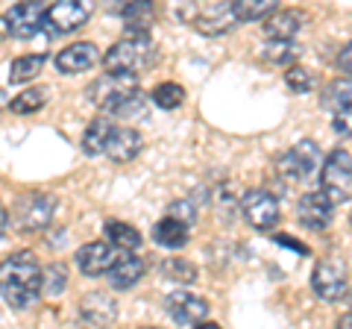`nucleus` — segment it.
Returning a JSON list of instances; mask_svg holds the SVG:
<instances>
[{
  "label": "nucleus",
  "instance_id": "1",
  "mask_svg": "<svg viewBox=\"0 0 352 329\" xmlns=\"http://www.w3.org/2000/svg\"><path fill=\"white\" fill-rule=\"evenodd\" d=\"M0 273H3V282H0V288H3V303L15 312L30 309V306L38 300V294L44 291V270L38 268V262L30 250L9 253L3 259Z\"/></svg>",
  "mask_w": 352,
  "mask_h": 329
},
{
  "label": "nucleus",
  "instance_id": "2",
  "mask_svg": "<svg viewBox=\"0 0 352 329\" xmlns=\"http://www.w3.org/2000/svg\"><path fill=\"white\" fill-rule=\"evenodd\" d=\"M88 100L109 115H135L144 106V94L135 83V74L106 71V76L88 85Z\"/></svg>",
  "mask_w": 352,
  "mask_h": 329
},
{
  "label": "nucleus",
  "instance_id": "3",
  "mask_svg": "<svg viewBox=\"0 0 352 329\" xmlns=\"http://www.w3.org/2000/svg\"><path fill=\"white\" fill-rule=\"evenodd\" d=\"M153 56H156V45H153L150 32H129L126 39H120L118 45L106 50L103 65L112 74H141L147 71Z\"/></svg>",
  "mask_w": 352,
  "mask_h": 329
},
{
  "label": "nucleus",
  "instance_id": "4",
  "mask_svg": "<svg viewBox=\"0 0 352 329\" xmlns=\"http://www.w3.org/2000/svg\"><path fill=\"white\" fill-rule=\"evenodd\" d=\"M320 191L338 203L352 200V153L335 147L320 164Z\"/></svg>",
  "mask_w": 352,
  "mask_h": 329
},
{
  "label": "nucleus",
  "instance_id": "5",
  "mask_svg": "<svg viewBox=\"0 0 352 329\" xmlns=\"http://www.w3.org/2000/svg\"><path fill=\"white\" fill-rule=\"evenodd\" d=\"M317 164H323L320 162V147H317L311 138H302L276 159V177L282 182H288V185H296V182L311 177V173L317 171Z\"/></svg>",
  "mask_w": 352,
  "mask_h": 329
},
{
  "label": "nucleus",
  "instance_id": "6",
  "mask_svg": "<svg viewBox=\"0 0 352 329\" xmlns=\"http://www.w3.org/2000/svg\"><path fill=\"white\" fill-rule=\"evenodd\" d=\"M94 12V0H53L44 12V27L50 32H74L82 24H88V18Z\"/></svg>",
  "mask_w": 352,
  "mask_h": 329
},
{
  "label": "nucleus",
  "instance_id": "7",
  "mask_svg": "<svg viewBox=\"0 0 352 329\" xmlns=\"http://www.w3.org/2000/svg\"><path fill=\"white\" fill-rule=\"evenodd\" d=\"M241 212H244L247 224L252 229H258V233H270L282 217L276 194H270L264 189H250L244 197H241Z\"/></svg>",
  "mask_w": 352,
  "mask_h": 329
},
{
  "label": "nucleus",
  "instance_id": "8",
  "mask_svg": "<svg viewBox=\"0 0 352 329\" xmlns=\"http://www.w3.org/2000/svg\"><path fill=\"white\" fill-rule=\"evenodd\" d=\"M311 288L320 300L338 303L340 297H346V265L340 259H323L317 262V268L311 273Z\"/></svg>",
  "mask_w": 352,
  "mask_h": 329
},
{
  "label": "nucleus",
  "instance_id": "9",
  "mask_svg": "<svg viewBox=\"0 0 352 329\" xmlns=\"http://www.w3.org/2000/svg\"><path fill=\"white\" fill-rule=\"evenodd\" d=\"M44 3L41 0H21L3 15V30L12 39H32L44 27Z\"/></svg>",
  "mask_w": 352,
  "mask_h": 329
},
{
  "label": "nucleus",
  "instance_id": "10",
  "mask_svg": "<svg viewBox=\"0 0 352 329\" xmlns=\"http://www.w3.org/2000/svg\"><path fill=\"white\" fill-rule=\"evenodd\" d=\"M332 215H335V203L323 191H308L296 200V217L311 233H323L332 224Z\"/></svg>",
  "mask_w": 352,
  "mask_h": 329
},
{
  "label": "nucleus",
  "instance_id": "11",
  "mask_svg": "<svg viewBox=\"0 0 352 329\" xmlns=\"http://www.w3.org/2000/svg\"><path fill=\"white\" fill-rule=\"evenodd\" d=\"M235 24H238L235 3H229V0L208 3L194 15V30L203 32V36H223V32H229Z\"/></svg>",
  "mask_w": 352,
  "mask_h": 329
},
{
  "label": "nucleus",
  "instance_id": "12",
  "mask_svg": "<svg viewBox=\"0 0 352 329\" xmlns=\"http://www.w3.org/2000/svg\"><path fill=\"white\" fill-rule=\"evenodd\" d=\"M115 244L112 241H88V244H82L80 250H76V268H80L85 277H103V273H109V268L115 265Z\"/></svg>",
  "mask_w": 352,
  "mask_h": 329
},
{
  "label": "nucleus",
  "instance_id": "13",
  "mask_svg": "<svg viewBox=\"0 0 352 329\" xmlns=\"http://www.w3.org/2000/svg\"><path fill=\"white\" fill-rule=\"evenodd\" d=\"M164 309H168L170 321L182 323V326H197L208 315V303L191 291H173V294H168V300H164Z\"/></svg>",
  "mask_w": 352,
  "mask_h": 329
},
{
  "label": "nucleus",
  "instance_id": "14",
  "mask_svg": "<svg viewBox=\"0 0 352 329\" xmlns=\"http://www.w3.org/2000/svg\"><path fill=\"white\" fill-rule=\"evenodd\" d=\"M18 215H21V226H24L27 233H38V229L47 226L53 221V215H56V197L30 194L21 200Z\"/></svg>",
  "mask_w": 352,
  "mask_h": 329
},
{
  "label": "nucleus",
  "instance_id": "15",
  "mask_svg": "<svg viewBox=\"0 0 352 329\" xmlns=\"http://www.w3.org/2000/svg\"><path fill=\"white\" fill-rule=\"evenodd\" d=\"M100 50H97L94 41H76V45H68L65 50L56 53V71L59 74H82L88 68H94L97 62H100Z\"/></svg>",
  "mask_w": 352,
  "mask_h": 329
},
{
  "label": "nucleus",
  "instance_id": "16",
  "mask_svg": "<svg viewBox=\"0 0 352 329\" xmlns=\"http://www.w3.org/2000/svg\"><path fill=\"white\" fill-rule=\"evenodd\" d=\"M144 270H147V265H144V259L141 256H135V250H120L115 265L109 268L106 277H109V285H112V288L126 291V288H132V285L141 282Z\"/></svg>",
  "mask_w": 352,
  "mask_h": 329
},
{
  "label": "nucleus",
  "instance_id": "17",
  "mask_svg": "<svg viewBox=\"0 0 352 329\" xmlns=\"http://www.w3.org/2000/svg\"><path fill=\"white\" fill-rule=\"evenodd\" d=\"M141 147H144V138H141L138 129H132V127H115L112 141H109V147H106V156L112 159L115 164H126V162H132V159L138 156Z\"/></svg>",
  "mask_w": 352,
  "mask_h": 329
},
{
  "label": "nucleus",
  "instance_id": "18",
  "mask_svg": "<svg viewBox=\"0 0 352 329\" xmlns=\"http://www.w3.org/2000/svg\"><path fill=\"white\" fill-rule=\"evenodd\" d=\"M80 317L91 326H106L118 317V306L106 291H91L80 300Z\"/></svg>",
  "mask_w": 352,
  "mask_h": 329
},
{
  "label": "nucleus",
  "instance_id": "19",
  "mask_svg": "<svg viewBox=\"0 0 352 329\" xmlns=\"http://www.w3.org/2000/svg\"><path fill=\"white\" fill-rule=\"evenodd\" d=\"M302 24H305L302 9H276V12L264 21V32H267V39L291 41L302 30Z\"/></svg>",
  "mask_w": 352,
  "mask_h": 329
},
{
  "label": "nucleus",
  "instance_id": "20",
  "mask_svg": "<svg viewBox=\"0 0 352 329\" xmlns=\"http://www.w3.org/2000/svg\"><path fill=\"white\" fill-rule=\"evenodd\" d=\"M112 118H115V115L103 112V115H97L91 124L85 127V133H82V150L88 153V156H100V153H106L109 141H112L115 127H118Z\"/></svg>",
  "mask_w": 352,
  "mask_h": 329
},
{
  "label": "nucleus",
  "instance_id": "21",
  "mask_svg": "<svg viewBox=\"0 0 352 329\" xmlns=\"http://www.w3.org/2000/svg\"><path fill=\"white\" fill-rule=\"evenodd\" d=\"M188 229H191V224L179 221L176 215H168L153 226V241L164 250H182L185 244H188Z\"/></svg>",
  "mask_w": 352,
  "mask_h": 329
},
{
  "label": "nucleus",
  "instance_id": "22",
  "mask_svg": "<svg viewBox=\"0 0 352 329\" xmlns=\"http://www.w3.org/2000/svg\"><path fill=\"white\" fill-rule=\"evenodd\" d=\"M238 24H250V21H264L279 9V0H232Z\"/></svg>",
  "mask_w": 352,
  "mask_h": 329
},
{
  "label": "nucleus",
  "instance_id": "23",
  "mask_svg": "<svg viewBox=\"0 0 352 329\" xmlns=\"http://www.w3.org/2000/svg\"><path fill=\"white\" fill-rule=\"evenodd\" d=\"M120 18H124L126 32H150L153 21H156V6H153V0H141V3L129 6Z\"/></svg>",
  "mask_w": 352,
  "mask_h": 329
},
{
  "label": "nucleus",
  "instance_id": "24",
  "mask_svg": "<svg viewBox=\"0 0 352 329\" xmlns=\"http://www.w3.org/2000/svg\"><path fill=\"white\" fill-rule=\"evenodd\" d=\"M106 238L112 241L118 250H138L141 247V233L132 224H124V221H106L103 226Z\"/></svg>",
  "mask_w": 352,
  "mask_h": 329
},
{
  "label": "nucleus",
  "instance_id": "25",
  "mask_svg": "<svg viewBox=\"0 0 352 329\" xmlns=\"http://www.w3.org/2000/svg\"><path fill=\"white\" fill-rule=\"evenodd\" d=\"M44 68V53H30V56H18L9 65V83H30L36 80Z\"/></svg>",
  "mask_w": 352,
  "mask_h": 329
},
{
  "label": "nucleus",
  "instance_id": "26",
  "mask_svg": "<svg viewBox=\"0 0 352 329\" xmlns=\"http://www.w3.org/2000/svg\"><path fill=\"white\" fill-rule=\"evenodd\" d=\"M47 92L50 89H44V85H32V89L21 92L15 100L9 103V112H12V115H32V112H38V109L47 103Z\"/></svg>",
  "mask_w": 352,
  "mask_h": 329
},
{
  "label": "nucleus",
  "instance_id": "27",
  "mask_svg": "<svg viewBox=\"0 0 352 329\" xmlns=\"http://www.w3.org/2000/svg\"><path fill=\"white\" fill-rule=\"evenodd\" d=\"M323 103H326L329 109H332V112H338V109H346V106H352V80H349V74L326 85Z\"/></svg>",
  "mask_w": 352,
  "mask_h": 329
},
{
  "label": "nucleus",
  "instance_id": "28",
  "mask_svg": "<svg viewBox=\"0 0 352 329\" xmlns=\"http://www.w3.org/2000/svg\"><path fill=\"white\" fill-rule=\"evenodd\" d=\"M162 277L168 282H182V285H191L197 282V268L191 265V262H185L179 256H170L162 262Z\"/></svg>",
  "mask_w": 352,
  "mask_h": 329
},
{
  "label": "nucleus",
  "instance_id": "29",
  "mask_svg": "<svg viewBox=\"0 0 352 329\" xmlns=\"http://www.w3.org/2000/svg\"><path fill=\"white\" fill-rule=\"evenodd\" d=\"M153 103H156L159 109H164V112H170V109L176 106H182L185 100V92H182V85H176V83H162L153 89Z\"/></svg>",
  "mask_w": 352,
  "mask_h": 329
},
{
  "label": "nucleus",
  "instance_id": "30",
  "mask_svg": "<svg viewBox=\"0 0 352 329\" xmlns=\"http://www.w3.org/2000/svg\"><path fill=\"white\" fill-rule=\"evenodd\" d=\"M65 288H68V268L62 262H53V265L44 268V294L56 297Z\"/></svg>",
  "mask_w": 352,
  "mask_h": 329
},
{
  "label": "nucleus",
  "instance_id": "31",
  "mask_svg": "<svg viewBox=\"0 0 352 329\" xmlns=\"http://www.w3.org/2000/svg\"><path fill=\"white\" fill-rule=\"evenodd\" d=\"M285 83H288V89L294 94H308L314 89V76L308 68L302 65H288V71H285Z\"/></svg>",
  "mask_w": 352,
  "mask_h": 329
},
{
  "label": "nucleus",
  "instance_id": "32",
  "mask_svg": "<svg viewBox=\"0 0 352 329\" xmlns=\"http://www.w3.org/2000/svg\"><path fill=\"white\" fill-rule=\"evenodd\" d=\"M332 129H335L338 136L352 138V106H346V109H338L335 118H332Z\"/></svg>",
  "mask_w": 352,
  "mask_h": 329
},
{
  "label": "nucleus",
  "instance_id": "33",
  "mask_svg": "<svg viewBox=\"0 0 352 329\" xmlns=\"http://www.w3.org/2000/svg\"><path fill=\"white\" fill-rule=\"evenodd\" d=\"M264 56L273 59V62H288V56H291V45H288V41L273 39V45H270L267 50H264Z\"/></svg>",
  "mask_w": 352,
  "mask_h": 329
},
{
  "label": "nucleus",
  "instance_id": "34",
  "mask_svg": "<svg viewBox=\"0 0 352 329\" xmlns=\"http://www.w3.org/2000/svg\"><path fill=\"white\" fill-rule=\"evenodd\" d=\"M168 215H176V217H179V221H185V224H194V221H197L194 206H191V203H185V200H179V203H170Z\"/></svg>",
  "mask_w": 352,
  "mask_h": 329
},
{
  "label": "nucleus",
  "instance_id": "35",
  "mask_svg": "<svg viewBox=\"0 0 352 329\" xmlns=\"http://www.w3.org/2000/svg\"><path fill=\"white\" fill-rule=\"evenodd\" d=\"M141 3V0H103V6H106V12H112V15H124L129 6H135Z\"/></svg>",
  "mask_w": 352,
  "mask_h": 329
},
{
  "label": "nucleus",
  "instance_id": "36",
  "mask_svg": "<svg viewBox=\"0 0 352 329\" xmlns=\"http://www.w3.org/2000/svg\"><path fill=\"white\" fill-rule=\"evenodd\" d=\"M338 68L352 76V41H349V45H346L344 50L338 53Z\"/></svg>",
  "mask_w": 352,
  "mask_h": 329
},
{
  "label": "nucleus",
  "instance_id": "37",
  "mask_svg": "<svg viewBox=\"0 0 352 329\" xmlns=\"http://www.w3.org/2000/svg\"><path fill=\"white\" fill-rule=\"evenodd\" d=\"M338 326H352V309H349V315H340Z\"/></svg>",
  "mask_w": 352,
  "mask_h": 329
},
{
  "label": "nucleus",
  "instance_id": "38",
  "mask_svg": "<svg viewBox=\"0 0 352 329\" xmlns=\"http://www.w3.org/2000/svg\"><path fill=\"white\" fill-rule=\"evenodd\" d=\"M3 235H9V209H3Z\"/></svg>",
  "mask_w": 352,
  "mask_h": 329
},
{
  "label": "nucleus",
  "instance_id": "39",
  "mask_svg": "<svg viewBox=\"0 0 352 329\" xmlns=\"http://www.w3.org/2000/svg\"><path fill=\"white\" fill-rule=\"evenodd\" d=\"M346 303H349V309H352V288L346 291Z\"/></svg>",
  "mask_w": 352,
  "mask_h": 329
},
{
  "label": "nucleus",
  "instance_id": "40",
  "mask_svg": "<svg viewBox=\"0 0 352 329\" xmlns=\"http://www.w3.org/2000/svg\"><path fill=\"white\" fill-rule=\"evenodd\" d=\"M349 226H352V212H349Z\"/></svg>",
  "mask_w": 352,
  "mask_h": 329
}]
</instances>
